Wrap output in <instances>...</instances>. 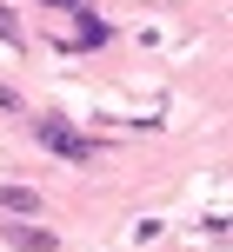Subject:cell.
I'll return each mask as SVG.
<instances>
[{
    "label": "cell",
    "mask_w": 233,
    "mask_h": 252,
    "mask_svg": "<svg viewBox=\"0 0 233 252\" xmlns=\"http://www.w3.org/2000/svg\"><path fill=\"white\" fill-rule=\"evenodd\" d=\"M34 133H40L47 153H60V159H74V166H87L93 153H100V139H87L80 126H67L60 113H34Z\"/></svg>",
    "instance_id": "cell-1"
},
{
    "label": "cell",
    "mask_w": 233,
    "mask_h": 252,
    "mask_svg": "<svg viewBox=\"0 0 233 252\" xmlns=\"http://www.w3.org/2000/svg\"><path fill=\"white\" fill-rule=\"evenodd\" d=\"M107 40H114V27H107L93 7H74V33L53 40V47H60V60H67V53H93V47H107Z\"/></svg>",
    "instance_id": "cell-2"
},
{
    "label": "cell",
    "mask_w": 233,
    "mask_h": 252,
    "mask_svg": "<svg viewBox=\"0 0 233 252\" xmlns=\"http://www.w3.org/2000/svg\"><path fill=\"white\" fill-rule=\"evenodd\" d=\"M0 239H7L13 252H60V232H53V226H34V219H7Z\"/></svg>",
    "instance_id": "cell-3"
},
{
    "label": "cell",
    "mask_w": 233,
    "mask_h": 252,
    "mask_svg": "<svg viewBox=\"0 0 233 252\" xmlns=\"http://www.w3.org/2000/svg\"><path fill=\"white\" fill-rule=\"evenodd\" d=\"M0 213L34 219V213H40V192H34V186H0Z\"/></svg>",
    "instance_id": "cell-4"
},
{
    "label": "cell",
    "mask_w": 233,
    "mask_h": 252,
    "mask_svg": "<svg viewBox=\"0 0 233 252\" xmlns=\"http://www.w3.org/2000/svg\"><path fill=\"white\" fill-rule=\"evenodd\" d=\"M0 40H7V47H20V20H13L7 7H0Z\"/></svg>",
    "instance_id": "cell-5"
},
{
    "label": "cell",
    "mask_w": 233,
    "mask_h": 252,
    "mask_svg": "<svg viewBox=\"0 0 233 252\" xmlns=\"http://www.w3.org/2000/svg\"><path fill=\"white\" fill-rule=\"evenodd\" d=\"M47 7H60V13H74V7H87V0H47Z\"/></svg>",
    "instance_id": "cell-6"
}]
</instances>
